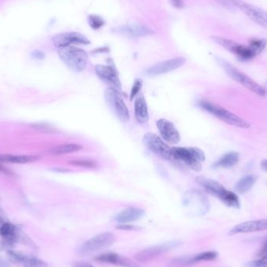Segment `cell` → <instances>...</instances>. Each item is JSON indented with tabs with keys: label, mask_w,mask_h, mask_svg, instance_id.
<instances>
[{
	"label": "cell",
	"mask_w": 267,
	"mask_h": 267,
	"mask_svg": "<svg viewBox=\"0 0 267 267\" xmlns=\"http://www.w3.org/2000/svg\"><path fill=\"white\" fill-rule=\"evenodd\" d=\"M261 259L267 264V254L264 255V256H263V257H261Z\"/></svg>",
	"instance_id": "obj_40"
},
{
	"label": "cell",
	"mask_w": 267,
	"mask_h": 267,
	"mask_svg": "<svg viewBox=\"0 0 267 267\" xmlns=\"http://www.w3.org/2000/svg\"><path fill=\"white\" fill-rule=\"evenodd\" d=\"M69 163L75 166H79V167H88V168L96 167V163H94V161L88 160V159H77V160L70 161Z\"/></svg>",
	"instance_id": "obj_31"
},
{
	"label": "cell",
	"mask_w": 267,
	"mask_h": 267,
	"mask_svg": "<svg viewBox=\"0 0 267 267\" xmlns=\"http://www.w3.org/2000/svg\"><path fill=\"white\" fill-rule=\"evenodd\" d=\"M0 171H3L4 173H7V171H6V170H5V169L3 168V167H2L1 165H0Z\"/></svg>",
	"instance_id": "obj_41"
},
{
	"label": "cell",
	"mask_w": 267,
	"mask_h": 267,
	"mask_svg": "<svg viewBox=\"0 0 267 267\" xmlns=\"http://www.w3.org/2000/svg\"><path fill=\"white\" fill-rule=\"evenodd\" d=\"M143 80L141 79H135V82L133 84L132 89L130 94V100L132 101L134 98H136L137 95L140 93L141 89L142 88Z\"/></svg>",
	"instance_id": "obj_30"
},
{
	"label": "cell",
	"mask_w": 267,
	"mask_h": 267,
	"mask_svg": "<svg viewBox=\"0 0 267 267\" xmlns=\"http://www.w3.org/2000/svg\"><path fill=\"white\" fill-rule=\"evenodd\" d=\"M218 257V253L215 251H204L194 255L192 257H188V265L195 264L203 261H213Z\"/></svg>",
	"instance_id": "obj_27"
},
{
	"label": "cell",
	"mask_w": 267,
	"mask_h": 267,
	"mask_svg": "<svg viewBox=\"0 0 267 267\" xmlns=\"http://www.w3.org/2000/svg\"><path fill=\"white\" fill-rule=\"evenodd\" d=\"M145 215V211L136 207H129L124 209L113 217V220L120 224L131 223L141 219Z\"/></svg>",
	"instance_id": "obj_21"
},
{
	"label": "cell",
	"mask_w": 267,
	"mask_h": 267,
	"mask_svg": "<svg viewBox=\"0 0 267 267\" xmlns=\"http://www.w3.org/2000/svg\"><path fill=\"white\" fill-rule=\"evenodd\" d=\"M31 57L35 60H42L44 59L45 53L40 50H34L31 52Z\"/></svg>",
	"instance_id": "obj_35"
},
{
	"label": "cell",
	"mask_w": 267,
	"mask_h": 267,
	"mask_svg": "<svg viewBox=\"0 0 267 267\" xmlns=\"http://www.w3.org/2000/svg\"><path fill=\"white\" fill-rule=\"evenodd\" d=\"M236 8L239 9L249 19L267 29V12L263 9L245 2L243 0H230Z\"/></svg>",
	"instance_id": "obj_11"
},
{
	"label": "cell",
	"mask_w": 267,
	"mask_h": 267,
	"mask_svg": "<svg viewBox=\"0 0 267 267\" xmlns=\"http://www.w3.org/2000/svg\"><path fill=\"white\" fill-rule=\"evenodd\" d=\"M143 141L151 152L161 157L162 159L167 160L174 159L173 148L169 146L163 139H161L157 135L153 133H147L143 138Z\"/></svg>",
	"instance_id": "obj_9"
},
{
	"label": "cell",
	"mask_w": 267,
	"mask_h": 267,
	"mask_svg": "<svg viewBox=\"0 0 267 267\" xmlns=\"http://www.w3.org/2000/svg\"><path fill=\"white\" fill-rule=\"evenodd\" d=\"M267 254V239L264 241L263 246H262L261 249L259 250V256L263 257L264 255Z\"/></svg>",
	"instance_id": "obj_37"
},
{
	"label": "cell",
	"mask_w": 267,
	"mask_h": 267,
	"mask_svg": "<svg viewBox=\"0 0 267 267\" xmlns=\"http://www.w3.org/2000/svg\"><path fill=\"white\" fill-rule=\"evenodd\" d=\"M99 263H110L120 267H141L138 263L117 253H104L94 258Z\"/></svg>",
	"instance_id": "obj_20"
},
{
	"label": "cell",
	"mask_w": 267,
	"mask_h": 267,
	"mask_svg": "<svg viewBox=\"0 0 267 267\" xmlns=\"http://www.w3.org/2000/svg\"><path fill=\"white\" fill-rule=\"evenodd\" d=\"M217 62L220 66L225 70V72L231 77V79L235 81L240 83L245 88L251 91L252 93L257 94L261 97H265L267 94V89L264 87L259 85L258 83L255 82L252 79H250L247 75H245L241 71H239L237 68H235L233 65H231L227 61H223L222 59L217 58Z\"/></svg>",
	"instance_id": "obj_4"
},
{
	"label": "cell",
	"mask_w": 267,
	"mask_h": 267,
	"mask_svg": "<svg viewBox=\"0 0 267 267\" xmlns=\"http://www.w3.org/2000/svg\"><path fill=\"white\" fill-rule=\"evenodd\" d=\"M105 99L110 107L112 112L122 122H127L130 120L128 109L125 104L124 98L118 89L115 88H108L105 91Z\"/></svg>",
	"instance_id": "obj_8"
},
{
	"label": "cell",
	"mask_w": 267,
	"mask_h": 267,
	"mask_svg": "<svg viewBox=\"0 0 267 267\" xmlns=\"http://www.w3.org/2000/svg\"><path fill=\"white\" fill-rule=\"evenodd\" d=\"M39 159L38 156L34 155H0V163H16V164H25L33 163Z\"/></svg>",
	"instance_id": "obj_23"
},
{
	"label": "cell",
	"mask_w": 267,
	"mask_h": 267,
	"mask_svg": "<svg viewBox=\"0 0 267 267\" xmlns=\"http://www.w3.org/2000/svg\"><path fill=\"white\" fill-rule=\"evenodd\" d=\"M95 73L101 80L110 84L112 88L118 90L121 89V80L114 66L111 65H97L95 66Z\"/></svg>",
	"instance_id": "obj_18"
},
{
	"label": "cell",
	"mask_w": 267,
	"mask_h": 267,
	"mask_svg": "<svg viewBox=\"0 0 267 267\" xmlns=\"http://www.w3.org/2000/svg\"><path fill=\"white\" fill-rule=\"evenodd\" d=\"M114 31L126 36L139 38V37L149 36L154 33L151 28L141 24H125L116 28Z\"/></svg>",
	"instance_id": "obj_19"
},
{
	"label": "cell",
	"mask_w": 267,
	"mask_h": 267,
	"mask_svg": "<svg viewBox=\"0 0 267 267\" xmlns=\"http://www.w3.org/2000/svg\"><path fill=\"white\" fill-rule=\"evenodd\" d=\"M185 61L186 60L185 57H182V56L163 61V62L150 66L149 68L145 70V74L147 76L150 77L164 75V74L171 72V71H173V70L181 67L182 65L185 64Z\"/></svg>",
	"instance_id": "obj_15"
},
{
	"label": "cell",
	"mask_w": 267,
	"mask_h": 267,
	"mask_svg": "<svg viewBox=\"0 0 267 267\" xmlns=\"http://www.w3.org/2000/svg\"><path fill=\"white\" fill-rule=\"evenodd\" d=\"M0 267H10L8 263L3 261V260H0Z\"/></svg>",
	"instance_id": "obj_39"
},
{
	"label": "cell",
	"mask_w": 267,
	"mask_h": 267,
	"mask_svg": "<svg viewBox=\"0 0 267 267\" xmlns=\"http://www.w3.org/2000/svg\"><path fill=\"white\" fill-rule=\"evenodd\" d=\"M199 106L204 110L209 112L227 125L237 126L239 128L247 129L250 127V124L247 121L225 110L223 107H220L219 105L215 104L209 101L203 100L199 102Z\"/></svg>",
	"instance_id": "obj_3"
},
{
	"label": "cell",
	"mask_w": 267,
	"mask_h": 267,
	"mask_svg": "<svg viewBox=\"0 0 267 267\" xmlns=\"http://www.w3.org/2000/svg\"><path fill=\"white\" fill-rule=\"evenodd\" d=\"M88 23H89V26L93 28V30H99L100 28H103L105 25V20L103 17H101L100 16L98 15H90L88 17Z\"/></svg>",
	"instance_id": "obj_29"
},
{
	"label": "cell",
	"mask_w": 267,
	"mask_h": 267,
	"mask_svg": "<svg viewBox=\"0 0 267 267\" xmlns=\"http://www.w3.org/2000/svg\"><path fill=\"white\" fill-rule=\"evenodd\" d=\"M115 241L116 237L114 235L110 232L99 234L89 239L80 245L78 252L79 255L82 256L93 255L97 251L110 247L111 245H113Z\"/></svg>",
	"instance_id": "obj_6"
},
{
	"label": "cell",
	"mask_w": 267,
	"mask_h": 267,
	"mask_svg": "<svg viewBox=\"0 0 267 267\" xmlns=\"http://www.w3.org/2000/svg\"><path fill=\"white\" fill-rule=\"evenodd\" d=\"M182 203L191 215L203 216L209 209L207 197L198 190H191L185 193L183 195Z\"/></svg>",
	"instance_id": "obj_5"
},
{
	"label": "cell",
	"mask_w": 267,
	"mask_h": 267,
	"mask_svg": "<svg viewBox=\"0 0 267 267\" xmlns=\"http://www.w3.org/2000/svg\"><path fill=\"white\" fill-rule=\"evenodd\" d=\"M196 181L199 183V185H201L202 187L205 189L206 192L218 198L227 206L234 208V209L240 208L238 196L233 191L227 190L219 182L203 177H197Z\"/></svg>",
	"instance_id": "obj_1"
},
{
	"label": "cell",
	"mask_w": 267,
	"mask_h": 267,
	"mask_svg": "<svg viewBox=\"0 0 267 267\" xmlns=\"http://www.w3.org/2000/svg\"><path fill=\"white\" fill-rule=\"evenodd\" d=\"M0 250H1V245H0Z\"/></svg>",
	"instance_id": "obj_43"
},
{
	"label": "cell",
	"mask_w": 267,
	"mask_h": 267,
	"mask_svg": "<svg viewBox=\"0 0 267 267\" xmlns=\"http://www.w3.org/2000/svg\"><path fill=\"white\" fill-rule=\"evenodd\" d=\"M216 1L217 2H219L220 4L228 9V10H235V6L231 3L230 0H216Z\"/></svg>",
	"instance_id": "obj_34"
},
{
	"label": "cell",
	"mask_w": 267,
	"mask_h": 267,
	"mask_svg": "<svg viewBox=\"0 0 267 267\" xmlns=\"http://www.w3.org/2000/svg\"><path fill=\"white\" fill-rule=\"evenodd\" d=\"M239 160V154L236 152H231L221 157L213 165V168H230L237 164Z\"/></svg>",
	"instance_id": "obj_24"
},
{
	"label": "cell",
	"mask_w": 267,
	"mask_h": 267,
	"mask_svg": "<svg viewBox=\"0 0 267 267\" xmlns=\"http://www.w3.org/2000/svg\"><path fill=\"white\" fill-rule=\"evenodd\" d=\"M264 88H265V89H267V82H266L265 86H264Z\"/></svg>",
	"instance_id": "obj_42"
},
{
	"label": "cell",
	"mask_w": 267,
	"mask_h": 267,
	"mask_svg": "<svg viewBox=\"0 0 267 267\" xmlns=\"http://www.w3.org/2000/svg\"><path fill=\"white\" fill-rule=\"evenodd\" d=\"M180 241H169L161 245H155L153 247L147 248L142 251H139L135 255V259L139 262H149L155 258L158 257L163 253L171 251L181 245Z\"/></svg>",
	"instance_id": "obj_12"
},
{
	"label": "cell",
	"mask_w": 267,
	"mask_h": 267,
	"mask_svg": "<svg viewBox=\"0 0 267 267\" xmlns=\"http://www.w3.org/2000/svg\"><path fill=\"white\" fill-rule=\"evenodd\" d=\"M169 2L174 8L178 9V10H181L185 7L184 0H169Z\"/></svg>",
	"instance_id": "obj_33"
},
{
	"label": "cell",
	"mask_w": 267,
	"mask_h": 267,
	"mask_svg": "<svg viewBox=\"0 0 267 267\" xmlns=\"http://www.w3.org/2000/svg\"><path fill=\"white\" fill-rule=\"evenodd\" d=\"M212 39L220 45V47L224 48L226 50L233 53L236 56L239 61H248L255 57L251 49L249 47L243 45L239 44L235 41L227 39V38H222L220 36H212Z\"/></svg>",
	"instance_id": "obj_10"
},
{
	"label": "cell",
	"mask_w": 267,
	"mask_h": 267,
	"mask_svg": "<svg viewBox=\"0 0 267 267\" xmlns=\"http://www.w3.org/2000/svg\"><path fill=\"white\" fill-rule=\"evenodd\" d=\"M174 159L181 160L193 171H201V162L205 161V156L203 151L198 148H173Z\"/></svg>",
	"instance_id": "obj_7"
},
{
	"label": "cell",
	"mask_w": 267,
	"mask_h": 267,
	"mask_svg": "<svg viewBox=\"0 0 267 267\" xmlns=\"http://www.w3.org/2000/svg\"><path fill=\"white\" fill-rule=\"evenodd\" d=\"M82 149L83 147L78 144H65V145L52 147L47 151V153L52 156H61V155L70 154V153L79 152Z\"/></svg>",
	"instance_id": "obj_26"
},
{
	"label": "cell",
	"mask_w": 267,
	"mask_h": 267,
	"mask_svg": "<svg viewBox=\"0 0 267 267\" xmlns=\"http://www.w3.org/2000/svg\"><path fill=\"white\" fill-rule=\"evenodd\" d=\"M267 45V40L266 38H252L249 41L248 47L251 49L253 54L256 56L264 50Z\"/></svg>",
	"instance_id": "obj_28"
},
{
	"label": "cell",
	"mask_w": 267,
	"mask_h": 267,
	"mask_svg": "<svg viewBox=\"0 0 267 267\" xmlns=\"http://www.w3.org/2000/svg\"><path fill=\"white\" fill-rule=\"evenodd\" d=\"M267 230V219L257 220L246 221L236 225L230 230L228 235H240V234L253 233L258 231Z\"/></svg>",
	"instance_id": "obj_17"
},
{
	"label": "cell",
	"mask_w": 267,
	"mask_h": 267,
	"mask_svg": "<svg viewBox=\"0 0 267 267\" xmlns=\"http://www.w3.org/2000/svg\"><path fill=\"white\" fill-rule=\"evenodd\" d=\"M157 127L163 140L171 145H177L181 140V135L173 123L166 119H160L157 123Z\"/></svg>",
	"instance_id": "obj_16"
},
{
	"label": "cell",
	"mask_w": 267,
	"mask_h": 267,
	"mask_svg": "<svg viewBox=\"0 0 267 267\" xmlns=\"http://www.w3.org/2000/svg\"><path fill=\"white\" fill-rule=\"evenodd\" d=\"M261 167L263 171L267 172V159H263L261 162Z\"/></svg>",
	"instance_id": "obj_38"
},
{
	"label": "cell",
	"mask_w": 267,
	"mask_h": 267,
	"mask_svg": "<svg viewBox=\"0 0 267 267\" xmlns=\"http://www.w3.org/2000/svg\"><path fill=\"white\" fill-rule=\"evenodd\" d=\"M52 42L57 48L75 47L79 45L90 44L89 38L79 32L60 33L52 38Z\"/></svg>",
	"instance_id": "obj_14"
},
{
	"label": "cell",
	"mask_w": 267,
	"mask_h": 267,
	"mask_svg": "<svg viewBox=\"0 0 267 267\" xmlns=\"http://www.w3.org/2000/svg\"><path fill=\"white\" fill-rule=\"evenodd\" d=\"M117 229L124 230V231H139L141 229L140 227H135L133 225L126 224H119L117 227Z\"/></svg>",
	"instance_id": "obj_32"
},
{
	"label": "cell",
	"mask_w": 267,
	"mask_h": 267,
	"mask_svg": "<svg viewBox=\"0 0 267 267\" xmlns=\"http://www.w3.org/2000/svg\"><path fill=\"white\" fill-rule=\"evenodd\" d=\"M135 115L136 121L140 124H145L149 121L148 105H147L145 96L142 94H138L135 98Z\"/></svg>",
	"instance_id": "obj_22"
},
{
	"label": "cell",
	"mask_w": 267,
	"mask_h": 267,
	"mask_svg": "<svg viewBox=\"0 0 267 267\" xmlns=\"http://www.w3.org/2000/svg\"><path fill=\"white\" fill-rule=\"evenodd\" d=\"M6 256L9 261L20 267H48L47 263L38 258L26 255L20 251L9 249L6 251Z\"/></svg>",
	"instance_id": "obj_13"
},
{
	"label": "cell",
	"mask_w": 267,
	"mask_h": 267,
	"mask_svg": "<svg viewBox=\"0 0 267 267\" xmlns=\"http://www.w3.org/2000/svg\"><path fill=\"white\" fill-rule=\"evenodd\" d=\"M258 177L255 175H247L240 179L235 186V191L239 194H245L254 186Z\"/></svg>",
	"instance_id": "obj_25"
},
{
	"label": "cell",
	"mask_w": 267,
	"mask_h": 267,
	"mask_svg": "<svg viewBox=\"0 0 267 267\" xmlns=\"http://www.w3.org/2000/svg\"><path fill=\"white\" fill-rule=\"evenodd\" d=\"M59 57L67 68L75 72H81L86 68L89 56L87 52L77 47L58 48Z\"/></svg>",
	"instance_id": "obj_2"
},
{
	"label": "cell",
	"mask_w": 267,
	"mask_h": 267,
	"mask_svg": "<svg viewBox=\"0 0 267 267\" xmlns=\"http://www.w3.org/2000/svg\"><path fill=\"white\" fill-rule=\"evenodd\" d=\"M72 267H94L90 263H84V262H75L73 263Z\"/></svg>",
	"instance_id": "obj_36"
}]
</instances>
